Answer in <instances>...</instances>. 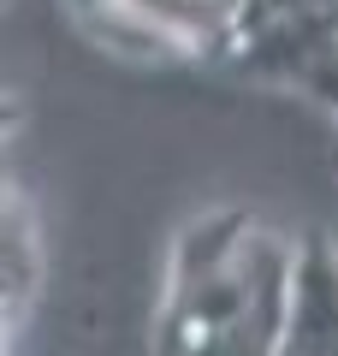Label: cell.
Returning <instances> with one entry per match:
<instances>
[{
    "label": "cell",
    "mask_w": 338,
    "mask_h": 356,
    "mask_svg": "<svg viewBox=\"0 0 338 356\" xmlns=\"http://www.w3.org/2000/svg\"><path fill=\"white\" fill-rule=\"evenodd\" d=\"M6 125H18V102L6 95V89H0V131H6Z\"/></svg>",
    "instance_id": "cell-2"
},
{
    "label": "cell",
    "mask_w": 338,
    "mask_h": 356,
    "mask_svg": "<svg viewBox=\"0 0 338 356\" xmlns=\"http://www.w3.org/2000/svg\"><path fill=\"white\" fill-rule=\"evenodd\" d=\"M297 285V238L243 208L196 214L172 238L154 309V356H279Z\"/></svg>",
    "instance_id": "cell-1"
}]
</instances>
